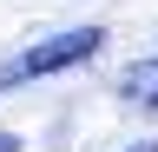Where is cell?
I'll return each instance as SVG.
<instances>
[{
	"mask_svg": "<svg viewBox=\"0 0 158 152\" xmlns=\"http://www.w3.org/2000/svg\"><path fill=\"white\" fill-rule=\"evenodd\" d=\"M118 93H125L132 106H152L158 112V53H152V60H132L125 73H118Z\"/></svg>",
	"mask_w": 158,
	"mask_h": 152,
	"instance_id": "2",
	"label": "cell"
},
{
	"mask_svg": "<svg viewBox=\"0 0 158 152\" xmlns=\"http://www.w3.org/2000/svg\"><path fill=\"white\" fill-rule=\"evenodd\" d=\"M125 152H158V139H138V145H125Z\"/></svg>",
	"mask_w": 158,
	"mask_h": 152,
	"instance_id": "4",
	"label": "cell"
},
{
	"mask_svg": "<svg viewBox=\"0 0 158 152\" xmlns=\"http://www.w3.org/2000/svg\"><path fill=\"white\" fill-rule=\"evenodd\" d=\"M0 152H20V139H13V132H0Z\"/></svg>",
	"mask_w": 158,
	"mask_h": 152,
	"instance_id": "3",
	"label": "cell"
},
{
	"mask_svg": "<svg viewBox=\"0 0 158 152\" xmlns=\"http://www.w3.org/2000/svg\"><path fill=\"white\" fill-rule=\"evenodd\" d=\"M106 46V27H66V33H46V40H33L27 53H13V60H0V93L27 86V80H46V73H66L79 60H92V53Z\"/></svg>",
	"mask_w": 158,
	"mask_h": 152,
	"instance_id": "1",
	"label": "cell"
}]
</instances>
